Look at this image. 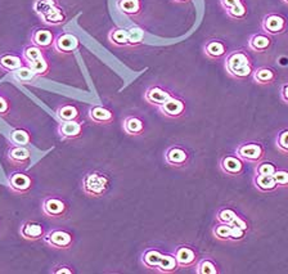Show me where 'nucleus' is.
Instances as JSON below:
<instances>
[{
	"instance_id": "f257e3e1",
	"label": "nucleus",
	"mask_w": 288,
	"mask_h": 274,
	"mask_svg": "<svg viewBox=\"0 0 288 274\" xmlns=\"http://www.w3.org/2000/svg\"><path fill=\"white\" fill-rule=\"evenodd\" d=\"M226 72L236 80H247L252 77L254 73V63L252 58L244 49H236L229 52L224 62Z\"/></svg>"
},
{
	"instance_id": "f03ea898",
	"label": "nucleus",
	"mask_w": 288,
	"mask_h": 274,
	"mask_svg": "<svg viewBox=\"0 0 288 274\" xmlns=\"http://www.w3.org/2000/svg\"><path fill=\"white\" fill-rule=\"evenodd\" d=\"M83 192L90 197H102L109 188V178L104 172L89 171L84 175L81 182Z\"/></svg>"
},
{
	"instance_id": "7ed1b4c3",
	"label": "nucleus",
	"mask_w": 288,
	"mask_h": 274,
	"mask_svg": "<svg viewBox=\"0 0 288 274\" xmlns=\"http://www.w3.org/2000/svg\"><path fill=\"white\" fill-rule=\"evenodd\" d=\"M236 154L244 162L257 164L264 159L265 148L261 143H257V142H246L237 147Z\"/></svg>"
},
{
	"instance_id": "20e7f679",
	"label": "nucleus",
	"mask_w": 288,
	"mask_h": 274,
	"mask_svg": "<svg viewBox=\"0 0 288 274\" xmlns=\"http://www.w3.org/2000/svg\"><path fill=\"white\" fill-rule=\"evenodd\" d=\"M47 245H49L50 247L58 248V250H67L72 246L73 237L70 232L62 229H53L49 232L45 233L44 238Z\"/></svg>"
},
{
	"instance_id": "39448f33",
	"label": "nucleus",
	"mask_w": 288,
	"mask_h": 274,
	"mask_svg": "<svg viewBox=\"0 0 288 274\" xmlns=\"http://www.w3.org/2000/svg\"><path fill=\"white\" fill-rule=\"evenodd\" d=\"M287 27V21L283 16L278 13H269L262 18L261 29L265 34L270 35H280L285 31Z\"/></svg>"
},
{
	"instance_id": "423d86ee",
	"label": "nucleus",
	"mask_w": 288,
	"mask_h": 274,
	"mask_svg": "<svg viewBox=\"0 0 288 274\" xmlns=\"http://www.w3.org/2000/svg\"><path fill=\"white\" fill-rule=\"evenodd\" d=\"M79 48H80V40L78 39V36L68 34V32L58 35L53 43V49L62 54H70V53L76 52Z\"/></svg>"
},
{
	"instance_id": "0eeeda50",
	"label": "nucleus",
	"mask_w": 288,
	"mask_h": 274,
	"mask_svg": "<svg viewBox=\"0 0 288 274\" xmlns=\"http://www.w3.org/2000/svg\"><path fill=\"white\" fill-rule=\"evenodd\" d=\"M42 210L47 217L52 218V219H58V218L65 217L68 210V206L62 199H58V197H47V199H44V201H43Z\"/></svg>"
},
{
	"instance_id": "6e6552de",
	"label": "nucleus",
	"mask_w": 288,
	"mask_h": 274,
	"mask_svg": "<svg viewBox=\"0 0 288 274\" xmlns=\"http://www.w3.org/2000/svg\"><path fill=\"white\" fill-rule=\"evenodd\" d=\"M220 170L229 177H239L244 171V161L237 154H226L220 160Z\"/></svg>"
},
{
	"instance_id": "1a4fd4ad",
	"label": "nucleus",
	"mask_w": 288,
	"mask_h": 274,
	"mask_svg": "<svg viewBox=\"0 0 288 274\" xmlns=\"http://www.w3.org/2000/svg\"><path fill=\"white\" fill-rule=\"evenodd\" d=\"M220 6L232 19H244L248 14L244 0H220Z\"/></svg>"
},
{
	"instance_id": "9d476101",
	"label": "nucleus",
	"mask_w": 288,
	"mask_h": 274,
	"mask_svg": "<svg viewBox=\"0 0 288 274\" xmlns=\"http://www.w3.org/2000/svg\"><path fill=\"white\" fill-rule=\"evenodd\" d=\"M190 154L185 148L180 146H172L165 152V161L167 165L174 167H182L189 162Z\"/></svg>"
},
{
	"instance_id": "9b49d317",
	"label": "nucleus",
	"mask_w": 288,
	"mask_h": 274,
	"mask_svg": "<svg viewBox=\"0 0 288 274\" xmlns=\"http://www.w3.org/2000/svg\"><path fill=\"white\" fill-rule=\"evenodd\" d=\"M172 97H174V95H172L171 91L162 88V86L160 85L151 86V88L147 89V91L144 93V100H146L149 105L157 106V107L166 103L167 101Z\"/></svg>"
},
{
	"instance_id": "f8f14e48",
	"label": "nucleus",
	"mask_w": 288,
	"mask_h": 274,
	"mask_svg": "<svg viewBox=\"0 0 288 274\" xmlns=\"http://www.w3.org/2000/svg\"><path fill=\"white\" fill-rule=\"evenodd\" d=\"M203 53L208 60L219 61L226 57L228 54V47L225 43L220 39H210L203 45Z\"/></svg>"
},
{
	"instance_id": "ddd939ff",
	"label": "nucleus",
	"mask_w": 288,
	"mask_h": 274,
	"mask_svg": "<svg viewBox=\"0 0 288 274\" xmlns=\"http://www.w3.org/2000/svg\"><path fill=\"white\" fill-rule=\"evenodd\" d=\"M185 108H187L185 107V102L182 100V98L172 97L170 98L166 103L160 106L159 110L160 112H161L164 116H166V118L178 119L180 118V116L184 115Z\"/></svg>"
},
{
	"instance_id": "4468645a",
	"label": "nucleus",
	"mask_w": 288,
	"mask_h": 274,
	"mask_svg": "<svg viewBox=\"0 0 288 274\" xmlns=\"http://www.w3.org/2000/svg\"><path fill=\"white\" fill-rule=\"evenodd\" d=\"M9 187L16 193H26L31 189L32 179L25 172H13L8 179Z\"/></svg>"
},
{
	"instance_id": "2eb2a0df",
	"label": "nucleus",
	"mask_w": 288,
	"mask_h": 274,
	"mask_svg": "<svg viewBox=\"0 0 288 274\" xmlns=\"http://www.w3.org/2000/svg\"><path fill=\"white\" fill-rule=\"evenodd\" d=\"M174 255L177 258V261L180 268H189V266L195 265L198 260L197 252L192 247L185 245L178 246Z\"/></svg>"
},
{
	"instance_id": "dca6fc26",
	"label": "nucleus",
	"mask_w": 288,
	"mask_h": 274,
	"mask_svg": "<svg viewBox=\"0 0 288 274\" xmlns=\"http://www.w3.org/2000/svg\"><path fill=\"white\" fill-rule=\"evenodd\" d=\"M273 39L270 35L265 32H257L249 36L248 39V49L256 53H265L272 48Z\"/></svg>"
},
{
	"instance_id": "f3484780",
	"label": "nucleus",
	"mask_w": 288,
	"mask_h": 274,
	"mask_svg": "<svg viewBox=\"0 0 288 274\" xmlns=\"http://www.w3.org/2000/svg\"><path fill=\"white\" fill-rule=\"evenodd\" d=\"M83 133V124L78 120L61 121L58 125V134L62 139H76Z\"/></svg>"
},
{
	"instance_id": "a211bd4d",
	"label": "nucleus",
	"mask_w": 288,
	"mask_h": 274,
	"mask_svg": "<svg viewBox=\"0 0 288 274\" xmlns=\"http://www.w3.org/2000/svg\"><path fill=\"white\" fill-rule=\"evenodd\" d=\"M89 119L99 125H108L113 123L114 115L109 108L104 106H91L89 110Z\"/></svg>"
},
{
	"instance_id": "6ab92c4d",
	"label": "nucleus",
	"mask_w": 288,
	"mask_h": 274,
	"mask_svg": "<svg viewBox=\"0 0 288 274\" xmlns=\"http://www.w3.org/2000/svg\"><path fill=\"white\" fill-rule=\"evenodd\" d=\"M20 233H21V237H24L27 241H39L44 238L47 232L40 223L26 222L22 224Z\"/></svg>"
},
{
	"instance_id": "aec40b11",
	"label": "nucleus",
	"mask_w": 288,
	"mask_h": 274,
	"mask_svg": "<svg viewBox=\"0 0 288 274\" xmlns=\"http://www.w3.org/2000/svg\"><path fill=\"white\" fill-rule=\"evenodd\" d=\"M31 159V151L27 148V146H12L8 149V160L12 164L21 166L26 165Z\"/></svg>"
},
{
	"instance_id": "412c9836",
	"label": "nucleus",
	"mask_w": 288,
	"mask_h": 274,
	"mask_svg": "<svg viewBox=\"0 0 288 274\" xmlns=\"http://www.w3.org/2000/svg\"><path fill=\"white\" fill-rule=\"evenodd\" d=\"M54 35L50 30L48 29H37L35 30L34 34L31 35V43L36 47L42 48V49H47V48L53 47L54 43Z\"/></svg>"
},
{
	"instance_id": "4be33fe9",
	"label": "nucleus",
	"mask_w": 288,
	"mask_h": 274,
	"mask_svg": "<svg viewBox=\"0 0 288 274\" xmlns=\"http://www.w3.org/2000/svg\"><path fill=\"white\" fill-rule=\"evenodd\" d=\"M26 65L24 58L20 55L12 54V53H6V54L0 55V68L7 72H13V71L18 70L20 67Z\"/></svg>"
},
{
	"instance_id": "5701e85b",
	"label": "nucleus",
	"mask_w": 288,
	"mask_h": 274,
	"mask_svg": "<svg viewBox=\"0 0 288 274\" xmlns=\"http://www.w3.org/2000/svg\"><path fill=\"white\" fill-rule=\"evenodd\" d=\"M122 129L127 135H140L144 133V121L137 116H127L122 123Z\"/></svg>"
},
{
	"instance_id": "b1692460",
	"label": "nucleus",
	"mask_w": 288,
	"mask_h": 274,
	"mask_svg": "<svg viewBox=\"0 0 288 274\" xmlns=\"http://www.w3.org/2000/svg\"><path fill=\"white\" fill-rule=\"evenodd\" d=\"M252 79L255 83L260 84V85H267V84H273L277 80V72L270 67H259L254 70Z\"/></svg>"
},
{
	"instance_id": "393cba45",
	"label": "nucleus",
	"mask_w": 288,
	"mask_h": 274,
	"mask_svg": "<svg viewBox=\"0 0 288 274\" xmlns=\"http://www.w3.org/2000/svg\"><path fill=\"white\" fill-rule=\"evenodd\" d=\"M117 8L129 17L139 16L142 13V0H119Z\"/></svg>"
},
{
	"instance_id": "a878e982",
	"label": "nucleus",
	"mask_w": 288,
	"mask_h": 274,
	"mask_svg": "<svg viewBox=\"0 0 288 274\" xmlns=\"http://www.w3.org/2000/svg\"><path fill=\"white\" fill-rule=\"evenodd\" d=\"M254 186L255 188L259 189L260 192H273L277 189V183H275L273 175H259L256 174L254 177Z\"/></svg>"
},
{
	"instance_id": "bb28decb",
	"label": "nucleus",
	"mask_w": 288,
	"mask_h": 274,
	"mask_svg": "<svg viewBox=\"0 0 288 274\" xmlns=\"http://www.w3.org/2000/svg\"><path fill=\"white\" fill-rule=\"evenodd\" d=\"M164 253L157 248H148L143 252L142 255V264L144 265V268L147 269H155L156 270L157 265L161 261Z\"/></svg>"
},
{
	"instance_id": "cd10ccee",
	"label": "nucleus",
	"mask_w": 288,
	"mask_h": 274,
	"mask_svg": "<svg viewBox=\"0 0 288 274\" xmlns=\"http://www.w3.org/2000/svg\"><path fill=\"white\" fill-rule=\"evenodd\" d=\"M178 268H180V266L179 264H178L177 258H175L174 253H164L161 261H160V264L157 265L156 270L162 274H169L174 273L175 270H178Z\"/></svg>"
},
{
	"instance_id": "c85d7f7f",
	"label": "nucleus",
	"mask_w": 288,
	"mask_h": 274,
	"mask_svg": "<svg viewBox=\"0 0 288 274\" xmlns=\"http://www.w3.org/2000/svg\"><path fill=\"white\" fill-rule=\"evenodd\" d=\"M57 118L61 121H71V120H78L80 116V111L76 107L75 105H62L57 108L55 111Z\"/></svg>"
},
{
	"instance_id": "c756f323",
	"label": "nucleus",
	"mask_w": 288,
	"mask_h": 274,
	"mask_svg": "<svg viewBox=\"0 0 288 274\" xmlns=\"http://www.w3.org/2000/svg\"><path fill=\"white\" fill-rule=\"evenodd\" d=\"M9 141L14 146H29L31 143V134L25 129H13L9 134Z\"/></svg>"
},
{
	"instance_id": "7c9ffc66",
	"label": "nucleus",
	"mask_w": 288,
	"mask_h": 274,
	"mask_svg": "<svg viewBox=\"0 0 288 274\" xmlns=\"http://www.w3.org/2000/svg\"><path fill=\"white\" fill-rule=\"evenodd\" d=\"M108 40L111 44L116 45V47H127V30L120 29V27H114L109 31Z\"/></svg>"
},
{
	"instance_id": "2f4dec72",
	"label": "nucleus",
	"mask_w": 288,
	"mask_h": 274,
	"mask_svg": "<svg viewBox=\"0 0 288 274\" xmlns=\"http://www.w3.org/2000/svg\"><path fill=\"white\" fill-rule=\"evenodd\" d=\"M12 75H13V77L16 79L17 81H20V83H24V84L30 83V81L35 80V79L37 77V75L34 72V70H32V68L30 67L27 63L25 66H22V67H20L18 70L13 71Z\"/></svg>"
},
{
	"instance_id": "473e14b6",
	"label": "nucleus",
	"mask_w": 288,
	"mask_h": 274,
	"mask_svg": "<svg viewBox=\"0 0 288 274\" xmlns=\"http://www.w3.org/2000/svg\"><path fill=\"white\" fill-rule=\"evenodd\" d=\"M42 19L48 25H60L62 22H65L66 16L62 12V9L58 6L53 7L48 13H45L44 16H42Z\"/></svg>"
},
{
	"instance_id": "72a5a7b5",
	"label": "nucleus",
	"mask_w": 288,
	"mask_h": 274,
	"mask_svg": "<svg viewBox=\"0 0 288 274\" xmlns=\"http://www.w3.org/2000/svg\"><path fill=\"white\" fill-rule=\"evenodd\" d=\"M146 37V31L139 26H134L130 30H127V44L130 47H138L144 42Z\"/></svg>"
},
{
	"instance_id": "f704fd0d",
	"label": "nucleus",
	"mask_w": 288,
	"mask_h": 274,
	"mask_svg": "<svg viewBox=\"0 0 288 274\" xmlns=\"http://www.w3.org/2000/svg\"><path fill=\"white\" fill-rule=\"evenodd\" d=\"M196 273L197 274H219V268L215 261L210 258H205L200 260L196 265Z\"/></svg>"
},
{
	"instance_id": "c9c22d12",
	"label": "nucleus",
	"mask_w": 288,
	"mask_h": 274,
	"mask_svg": "<svg viewBox=\"0 0 288 274\" xmlns=\"http://www.w3.org/2000/svg\"><path fill=\"white\" fill-rule=\"evenodd\" d=\"M45 57L44 55V49H42V48L36 47V45H29V47H26L24 49V52H22V58H24V61L26 63H31L34 62V61L39 60V58H43Z\"/></svg>"
},
{
	"instance_id": "e433bc0d",
	"label": "nucleus",
	"mask_w": 288,
	"mask_h": 274,
	"mask_svg": "<svg viewBox=\"0 0 288 274\" xmlns=\"http://www.w3.org/2000/svg\"><path fill=\"white\" fill-rule=\"evenodd\" d=\"M231 229L232 225L231 224H225V223H219L218 225H215L213 229V234L216 240L219 241H229L231 238Z\"/></svg>"
},
{
	"instance_id": "4c0bfd02",
	"label": "nucleus",
	"mask_w": 288,
	"mask_h": 274,
	"mask_svg": "<svg viewBox=\"0 0 288 274\" xmlns=\"http://www.w3.org/2000/svg\"><path fill=\"white\" fill-rule=\"evenodd\" d=\"M27 65L30 66V67L34 70V72L36 73L37 76H45L48 72H49V62H48V60L45 57L43 58H39V60L34 61V62L31 63H27Z\"/></svg>"
},
{
	"instance_id": "58836bf2",
	"label": "nucleus",
	"mask_w": 288,
	"mask_h": 274,
	"mask_svg": "<svg viewBox=\"0 0 288 274\" xmlns=\"http://www.w3.org/2000/svg\"><path fill=\"white\" fill-rule=\"evenodd\" d=\"M55 6H57V0H36L34 3V11L42 17Z\"/></svg>"
},
{
	"instance_id": "ea45409f",
	"label": "nucleus",
	"mask_w": 288,
	"mask_h": 274,
	"mask_svg": "<svg viewBox=\"0 0 288 274\" xmlns=\"http://www.w3.org/2000/svg\"><path fill=\"white\" fill-rule=\"evenodd\" d=\"M238 217V214H237L234 210L232 209H220L218 211V214H216V220H218L219 223H225V224H231L232 222H233L236 218Z\"/></svg>"
},
{
	"instance_id": "a19ab883",
	"label": "nucleus",
	"mask_w": 288,
	"mask_h": 274,
	"mask_svg": "<svg viewBox=\"0 0 288 274\" xmlns=\"http://www.w3.org/2000/svg\"><path fill=\"white\" fill-rule=\"evenodd\" d=\"M277 171V167H275L274 164L267 161H260L256 164V167H255V172L259 175H273L274 172Z\"/></svg>"
},
{
	"instance_id": "79ce46f5",
	"label": "nucleus",
	"mask_w": 288,
	"mask_h": 274,
	"mask_svg": "<svg viewBox=\"0 0 288 274\" xmlns=\"http://www.w3.org/2000/svg\"><path fill=\"white\" fill-rule=\"evenodd\" d=\"M277 147L284 153H288V129L280 131L277 136Z\"/></svg>"
},
{
	"instance_id": "37998d69",
	"label": "nucleus",
	"mask_w": 288,
	"mask_h": 274,
	"mask_svg": "<svg viewBox=\"0 0 288 274\" xmlns=\"http://www.w3.org/2000/svg\"><path fill=\"white\" fill-rule=\"evenodd\" d=\"M275 183L278 187H284L288 186V171L287 170H278L273 174Z\"/></svg>"
},
{
	"instance_id": "c03bdc74",
	"label": "nucleus",
	"mask_w": 288,
	"mask_h": 274,
	"mask_svg": "<svg viewBox=\"0 0 288 274\" xmlns=\"http://www.w3.org/2000/svg\"><path fill=\"white\" fill-rule=\"evenodd\" d=\"M247 230L243 229V228H239L237 225H232L231 229V238L229 241H233V242H237V241H242L244 237H246Z\"/></svg>"
},
{
	"instance_id": "a18cd8bd",
	"label": "nucleus",
	"mask_w": 288,
	"mask_h": 274,
	"mask_svg": "<svg viewBox=\"0 0 288 274\" xmlns=\"http://www.w3.org/2000/svg\"><path fill=\"white\" fill-rule=\"evenodd\" d=\"M11 110V105H9L8 100L3 95H0V116H6Z\"/></svg>"
},
{
	"instance_id": "49530a36",
	"label": "nucleus",
	"mask_w": 288,
	"mask_h": 274,
	"mask_svg": "<svg viewBox=\"0 0 288 274\" xmlns=\"http://www.w3.org/2000/svg\"><path fill=\"white\" fill-rule=\"evenodd\" d=\"M231 225H237V227H239V228H243V229H246V230H248V224H247V222L246 220L243 219V218H241V217H237L236 219L233 220V222L231 223Z\"/></svg>"
},
{
	"instance_id": "de8ad7c7",
	"label": "nucleus",
	"mask_w": 288,
	"mask_h": 274,
	"mask_svg": "<svg viewBox=\"0 0 288 274\" xmlns=\"http://www.w3.org/2000/svg\"><path fill=\"white\" fill-rule=\"evenodd\" d=\"M52 273L54 274H61V273H66V274H72V269H70V266L67 265H60V266H55V269H53Z\"/></svg>"
},
{
	"instance_id": "09e8293b",
	"label": "nucleus",
	"mask_w": 288,
	"mask_h": 274,
	"mask_svg": "<svg viewBox=\"0 0 288 274\" xmlns=\"http://www.w3.org/2000/svg\"><path fill=\"white\" fill-rule=\"evenodd\" d=\"M280 97L285 103H288V84H284L280 89Z\"/></svg>"
},
{
	"instance_id": "8fccbe9b",
	"label": "nucleus",
	"mask_w": 288,
	"mask_h": 274,
	"mask_svg": "<svg viewBox=\"0 0 288 274\" xmlns=\"http://www.w3.org/2000/svg\"><path fill=\"white\" fill-rule=\"evenodd\" d=\"M174 2H177V3H188L189 0H174Z\"/></svg>"
},
{
	"instance_id": "3c124183",
	"label": "nucleus",
	"mask_w": 288,
	"mask_h": 274,
	"mask_svg": "<svg viewBox=\"0 0 288 274\" xmlns=\"http://www.w3.org/2000/svg\"><path fill=\"white\" fill-rule=\"evenodd\" d=\"M283 2H284V3H287V4H288V0H283Z\"/></svg>"
}]
</instances>
